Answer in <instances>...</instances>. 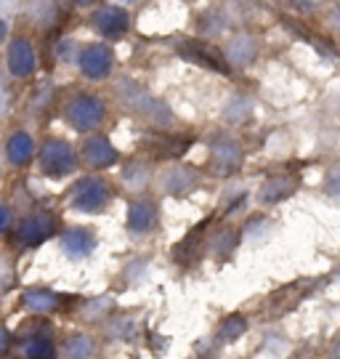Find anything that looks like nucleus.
<instances>
[{"label": "nucleus", "mask_w": 340, "mask_h": 359, "mask_svg": "<svg viewBox=\"0 0 340 359\" xmlns=\"http://www.w3.org/2000/svg\"><path fill=\"white\" fill-rule=\"evenodd\" d=\"M117 96L125 102V107H130L133 112H139L141 117H147L149 123L160 126V128H165L168 123H173V112L160 99H154L147 88H141L139 83H133V80H123L117 86Z\"/></svg>", "instance_id": "obj_1"}, {"label": "nucleus", "mask_w": 340, "mask_h": 359, "mask_svg": "<svg viewBox=\"0 0 340 359\" xmlns=\"http://www.w3.org/2000/svg\"><path fill=\"white\" fill-rule=\"evenodd\" d=\"M109 203V184L96 176H83L69 192V205L80 213H99Z\"/></svg>", "instance_id": "obj_2"}, {"label": "nucleus", "mask_w": 340, "mask_h": 359, "mask_svg": "<svg viewBox=\"0 0 340 359\" xmlns=\"http://www.w3.org/2000/svg\"><path fill=\"white\" fill-rule=\"evenodd\" d=\"M104 115H107L104 102L99 96H88V93L72 99L67 107V120L75 130H93L104 120Z\"/></svg>", "instance_id": "obj_3"}, {"label": "nucleus", "mask_w": 340, "mask_h": 359, "mask_svg": "<svg viewBox=\"0 0 340 359\" xmlns=\"http://www.w3.org/2000/svg\"><path fill=\"white\" fill-rule=\"evenodd\" d=\"M40 168L46 176L64 179L75 170V152L67 142H48L40 152Z\"/></svg>", "instance_id": "obj_4"}, {"label": "nucleus", "mask_w": 340, "mask_h": 359, "mask_svg": "<svg viewBox=\"0 0 340 359\" xmlns=\"http://www.w3.org/2000/svg\"><path fill=\"white\" fill-rule=\"evenodd\" d=\"M112 62H114L112 48L104 46V43H90L77 56V65L83 69V75L90 77V80H104V77L112 72Z\"/></svg>", "instance_id": "obj_5"}, {"label": "nucleus", "mask_w": 340, "mask_h": 359, "mask_svg": "<svg viewBox=\"0 0 340 359\" xmlns=\"http://www.w3.org/2000/svg\"><path fill=\"white\" fill-rule=\"evenodd\" d=\"M242 165V149L234 139H218L210 149V170L215 176H231Z\"/></svg>", "instance_id": "obj_6"}, {"label": "nucleus", "mask_w": 340, "mask_h": 359, "mask_svg": "<svg viewBox=\"0 0 340 359\" xmlns=\"http://www.w3.org/2000/svg\"><path fill=\"white\" fill-rule=\"evenodd\" d=\"M178 53H181V56H186V59L194 62V65L213 69V72H224V75L229 72L224 56H221V53H215L213 48H210V46H205V43H197V40H184V43H178Z\"/></svg>", "instance_id": "obj_7"}, {"label": "nucleus", "mask_w": 340, "mask_h": 359, "mask_svg": "<svg viewBox=\"0 0 340 359\" xmlns=\"http://www.w3.org/2000/svg\"><path fill=\"white\" fill-rule=\"evenodd\" d=\"M128 25H130L128 11L120 8V6H104V8H99L96 16H93V27L99 29L104 38H109V40L125 35Z\"/></svg>", "instance_id": "obj_8"}, {"label": "nucleus", "mask_w": 340, "mask_h": 359, "mask_svg": "<svg viewBox=\"0 0 340 359\" xmlns=\"http://www.w3.org/2000/svg\"><path fill=\"white\" fill-rule=\"evenodd\" d=\"M157 226V205L149 197H139L130 203L128 210V229L133 234H149Z\"/></svg>", "instance_id": "obj_9"}, {"label": "nucleus", "mask_w": 340, "mask_h": 359, "mask_svg": "<svg viewBox=\"0 0 340 359\" xmlns=\"http://www.w3.org/2000/svg\"><path fill=\"white\" fill-rule=\"evenodd\" d=\"M56 229V221L50 216H27L19 224V240L25 245H40L43 240H48Z\"/></svg>", "instance_id": "obj_10"}, {"label": "nucleus", "mask_w": 340, "mask_h": 359, "mask_svg": "<svg viewBox=\"0 0 340 359\" xmlns=\"http://www.w3.org/2000/svg\"><path fill=\"white\" fill-rule=\"evenodd\" d=\"M8 69L16 77H27L35 72V51L25 38L13 40L8 48Z\"/></svg>", "instance_id": "obj_11"}, {"label": "nucleus", "mask_w": 340, "mask_h": 359, "mask_svg": "<svg viewBox=\"0 0 340 359\" xmlns=\"http://www.w3.org/2000/svg\"><path fill=\"white\" fill-rule=\"evenodd\" d=\"M93 248H96V234L90 229L75 226V229H69L62 234V250L67 256L83 258V256H88Z\"/></svg>", "instance_id": "obj_12"}, {"label": "nucleus", "mask_w": 340, "mask_h": 359, "mask_svg": "<svg viewBox=\"0 0 340 359\" xmlns=\"http://www.w3.org/2000/svg\"><path fill=\"white\" fill-rule=\"evenodd\" d=\"M83 157H86V163L90 168H107L117 160V152H114V147L109 144V139L90 136L88 142L83 144Z\"/></svg>", "instance_id": "obj_13"}, {"label": "nucleus", "mask_w": 340, "mask_h": 359, "mask_svg": "<svg viewBox=\"0 0 340 359\" xmlns=\"http://www.w3.org/2000/svg\"><path fill=\"white\" fill-rule=\"evenodd\" d=\"M197 181H200V176H197L191 168L176 165L165 173L163 187H165V192H170V194H186L197 187Z\"/></svg>", "instance_id": "obj_14"}, {"label": "nucleus", "mask_w": 340, "mask_h": 359, "mask_svg": "<svg viewBox=\"0 0 340 359\" xmlns=\"http://www.w3.org/2000/svg\"><path fill=\"white\" fill-rule=\"evenodd\" d=\"M295 187H298V181L295 179H287V176H277V179H268L261 187V203L264 205H271V203H282L285 197H290L295 192Z\"/></svg>", "instance_id": "obj_15"}, {"label": "nucleus", "mask_w": 340, "mask_h": 359, "mask_svg": "<svg viewBox=\"0 0 340 359\" xmlns=\"http://www.w3.org/2000/svg\"><path fill=\"white\" fill-rule=\"evenodd\" d=\"M32 152H35V142H32V136L25 133V130L13 133L11 139H8V144H6V154H8V160H11L13 165H27Z\"/></svg>", "instance_id": "obj_16"}, {"label": "nucleus", "mask_w": 340, "mask_h": 359, "mask_svg": "<svg viewBox=\"0 0 340 359\" xmlns=\"http://www.w3.org/2000/svg\"><path fill=\"white\" fill-rule=\"evenodd\" d=\"M255 53H258V46H255V40L252 38H234L231 43L226 46V59L231 65H250L252 59H255Z\"/></svg>", "instance_id": "obj_17"}, {"label": "nucleus", "mask_w": 340, "mask_h": 359, "mask_svg": "<svg viewBox=\"0 0 340 359\" xmlns=\"http://www.w3.org/2000/svg\"><path fill=\"white\" fill-rule=\"evenodd\" d=\"M25 306L29 311H50L53 306H59V295L50 293V290H43V287H32L25 293Z\"/></svg>", "instance_id": "obj_18"}, {"label": "nucleus", "mask_w": 340, "mask_h": 359, "mask_svg": "<svg viewBox=\"0 0 340 359\" xmlns=\"http://www.w3.org/2000/svg\"><path fill=\"white\" fill-rule=\"evenodd\" d=\"M90 351H93V344H90L88 335L83 333L69 335L64 344V359H88Z\"/></svg>", "instance_id": "obj_19"}, {"label": "nucleus", "mask_w": 340, "mask_h": 359, "mask_svg": "<svg viewBox=\"0 0 340 359\" xmlns=\"http://www.w3.org/2000/svg\"><path fill=\"white\" fill-rule=\"evenodd\" d=\"M245 330H247V320H245L242 314H231V317H226L224 325L218 327V338H221L224 344H234L237 338L245 335Z\"/></svg>", "instance_id": "obj_20"}, {"label": "nucleus", "mask_w": 340, "mask_h": 359, "mask_svg": "<svg viewBox=\"0 0 340 359\" xmlns=\"http://www.w3.org/2000/svg\"><path fill=\"white\" fill-rule=\"evenodd\" d=\"M25 357L27 359H56L53 341H50V338H46V335H35L32 341H27Z\"/></svg>", "instance_id": "obj_21"}, {"label": "nucleus", "mask_w": 340, "mask_h": 359, "mask_svg": "<svg viewBox=\"0 0 340 359\" xmlns=\"http://www.w3.org/2000/svg\"><path fill=\"white\" fill-rule=\"evenodd\" d=\"M247 115H250V99H245V96H234L224 107V117H226L229 123H242Z\"/></svg>", "instance_id": "obj_22"}, {"label": "nucleus", "mask_w": 340, "mask_h": 359, "mask_svg": "<svg viewBox=\"0 0 340 359\" xmlns=\"http://www.w3.org/2000/svg\"><path fill=\"white\" fill-rule=\"evenodd\" d=\"M234 245H237L234 229H218V234H215L213 243H210V250L218 253V256H224V253H231V250H234Z\"/></svg>", "instance_id": "obj_23"}, {"label": "nucleus", "mask_w": 340, "mask_h": 359, "mask_svg": "<svg viewBox=\"0 0 340 359\" xmlns=\"http://www.w3.org/2000/svg\"><path fill=\"white\" fill-rule=\"evenodd\" d=\"M109 306H112V301H109V298H101L99 304H96V301H90L88 309H86V317H88V320H96L101 311H104V309H109Z\"/></svg>", "instance_id": "obj_24"}, {"label": "nucleus", "mask_w": 340, "mask_h": 359, "mask_svg": "<svg viewBox=\"0 0 340 359\" xmlns=\"http://www.w3.org/2000/svg\"><path fill=\"white\" fill-rule=\"evenodd\" d=\"M327 194H332V197L340 200V168H335V170L327 173Z\"/></svg>", "instance_id": "obj_25"}, {"label": "nucleus", "mask_w": 340, "mask_h": 359, "mask_svg": "<svg viewBox=\"0 0 340 359\" xmlns=\"http://www.w3.org/2000/svg\"><path fill=\"white\" fill-rule=\"evenodd\" d=\"M8 283H11V269H8L6 261H0V293L8 287Z\"/></svg>", "instance_id": "obj_26"}, {"label": "nucleus", "mask_w": 340, "mask_h": 359, "mask_svg": "<svg viewBox=\"0 0 340 359\" xmlns=\"http://www.w3.org/2000/svg\"><path fill=\"white\" fill-rule=\"evenodd\" d=\"M8 346H11V335H8L6 327H0V357L8 351Z\"/></svg>", "instance_id": "obj_27"}, {"label": "nucleus", "mask_w": 340, "mask_h": 359, "mask_svg": "<svg viewBox=\"0 0 340 359\" xmlns=\"http://www.w3.org/2000/svg\"><path fill=\"white\" fill-rule=\"evenodd\" d=\"M8 224H11V213H8L6 205H0V231L8 229Z\"/></svg>", "instance_id": "obj_28"}, {"label": "nucleus", "mask_w": 340, "mask_h": 359, "mask_svg": "<svg viewBox=\"0 0 340 359\" xmlns=\"http://www.w3.org/2000/svg\"><path fill=\"white\" fill-rule=\"evenodd\" d=\"M6 107H8V88H6V83L0 80V115L6 112Z\"/></svg>", "instance_id": "obj_29"}, {"label": "nucleus", "mask_w": 340, "mask_h": 359, "mask_svg": "<svg viewBox=\"0 0 340 359\" xmlns=\"http://www.w3.org/2000/svg\"><path fill=\"white\" fill-rule=\"evenodd\" d=\"M332 25L340 27V6H338V8H335V11H332Z\"/></svg>", "instance_id": "obj_30"}, {"label": "nucleus", "mask_w": 340, "mask_h": 359, "mask_svg": "<svg viewBox=\"0 0 340 359\" xmlns=\"http://www.w3.org/2000/svg\"><path fill=\"white\" fill-rule=\"evenodd\" d=\"M6 38V25H3V22H0V40Z\"/></svg>", "instance_id": "obj_31"}, {"label": "nucleus", "mask_w": 340, "mask_h": 359, "mask_svg": "<svg viewBox=\"0 0 340 359\" xmlns=\"http://www.w3.org/2000/svg\"><path fill=\"white\" fill-rule=\"evenodd\" d=\"M77 6H88V3H93V0H75Z\"/></svg>", "instance_id": "obj_32"}, {"label": "nucleus", "mask_w": 340, "mask_h": 359, "mask_svg": "<svg viewBox=\"0 0 340 359\" xmlns=\"http://www.w3.org/2000/svg\"><path fill=\"white\" fill-rule=\"evenodd\" d=\"M120 3H133V0H120Z\"/></svg>", "instance_id": "obj_33"}]
</instances>
